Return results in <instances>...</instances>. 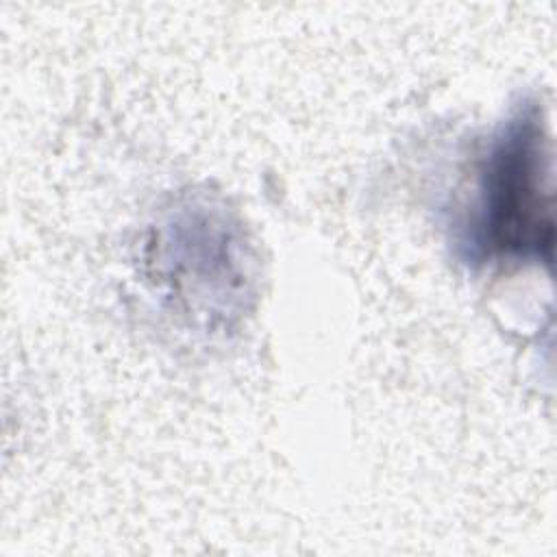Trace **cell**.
I'll use <instances>...</instances> for the list:
<instances>
[{
  "instance_id": "obj_1",
  "label": "cell",
  "mask_w": 557,
  "mask_h": 557,
  "mask_svg": "<svg viewBox=\"0 0 557 557\" xmlns=\"http://www.w3.org/2000/svg\"><path fill=\"white\" fill-rule=\"evenodd\" d=\"M483 242L507 257H550V148L537 107L516 113L496 137L481 183Z\"/></svg>"
}]
</instances>
